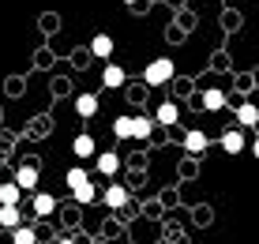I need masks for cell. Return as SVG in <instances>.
I'll use <instances>...</instances> for the list:
<instances>
[{
	"instance_id": "603a6c76",
	"label": "cell",
	"mask_w": 259,
	"mask_h": 244,
	"mask_svg": "<svg viewBox=\"0 0 259 244\" xmlns=\"http://www.w3.org/2000/svg\"><path fill=\"white\" fill-rule=\"evenodd\" d=\"M124 4H136V0H124Z\"/></svg>"
},
{
	"instance_id": "ba28073f",
	"label": "cell",
	"mask_w": 259,
	"mask_h": 244,
	"mask_svg": "<svg viewBox=\"0 0 259 244\" xmlns=\"http://www.w3.org/2000/svg\"><path fill=\"white\" fill-rule=\"evenodd\" d=\"M34 214H38V218H53V214H57V199H53V195H46V192H38L34 195Z\"/></svg>"
},
{
	"instance_id": "e0dca14e",
	"label": "cell",
	"mask_w": 259,
	"mask_h": 244,
	"mask_svg": "<svg viewBox=\"0 0 259 244\" xmlns=\"http://www.w3.org/2000/svg\"><path fill=\"white\" fill-rule=\"evenodd\" d=\"M203 105H207L210 113H218V109H226V94H222V90H207V94H203Z\"/></svg>"
},
{
	"instance_id": "5b68a950",
	"label": "cell",
	"mask_w": 259,
	"mask_h": 244,
	"mask_svg": "<svg viewBox=\"0 0 259 244\" xmlns=\"http://www.w3.org/2000/svg\"><path fill=\"white\" fill-rule=\"evenodd\" d=\"M71 150H75V158H94L98 154V143H94V135H75V139H71Z\"/></svg>"
},
{
	"instance_id": "5bb4252c",
	"label": "cell",
	"mask_w": 259,
	"mask_h": 244,
	"mask_svg": "<svg viewBox=\"0 0 259 244\" xmlns=\"http://www.w3.org/2000/svg\"><path fill=\"white\" fill-rule=\"evenodd\" d=\"M177 116H181L177 102H162V105H158V113H154V120L158 124H177Z\"/></svg>"
},
{
	"instance_id": "30bf717a",
	"label": "cell",
	"mask_w": 259,
	"mask_h": 244,
	"mask_svg": "<svg viewBox=\"0 0 259 244\" xmlns=\"http://www.w3.org/2000/svg\"><path fill=\"white\" fill-rule=\"evenodd\" d=\"M75 113L83 116V120H91L98 113V94H75Z\"/></svg>"
},
{
	"instance_id": "8992f818",
	"label": "cell",
	"mask_w": 259,
	"mask_h": 244,
	"mask_svg": "<svg viewBox=\"0 0 259 244\" xmlns=\"http://www.w3.org/2000/svg\"><path fill=\"white\" fill-rule=\"evenodd\" d=\"M0 225H4V229H15V225H23L19 203H0Z\"/></svg>"
},
{
	"instance_id": "7a4b0ae2",
	"label": "cell",
	"mask_w": 259,
	"mask_h": 244,
	"mask_svg": "<svg viewBox=\"0 0 259 244\" xmlns=\"http://www.w3.org/2000/svg\"><path fill=\"white\" fill-rule=\"evenodd\" d=\"M222 150H226V154H240V150L248 147V139H244V132L240 128H229V132H222Z\"/></svg>"
},
{
	"instance_id": "8fae6325",
	"label": "cell",
	"mask_w": 259,
	"mask_h": 244,
	"mask_svg": "<svg viewBox=\"0 0 259 244\" xmlns=\"http://www.w3.org/2000/svg\"><path fill=\"white\" fill-rule=\"evenodd\" d=\"M98 173H102V177H117V173H120V158L113 154V150L98 154Z\"/></svg>"
},
{
	"instance_id": "ac0fdd59",
	"label": "cell",
	"mask_w": 259,
	"mask_h": 244,
	"mask_svg": "<svg viewBox=\"0 0 259 244\" xmlns=\"http://www.w3.org/2000/svg\"><path fill=\"white\" fill-rule=\"evenodd\" d=\"M12 240H15V244H34V240H38V233H30L26 225H15V229H12Z\"/></svg>"
},
{
	"instance_id": "7c38bea8",
	"label": "cell",
	"mask_w": 259,
	"mask_h": 244,
	"mask_svg": "<svg viewBox=\"0 0 259 244\" xmlns=\"http://www.w3.org/2000/svg\"><path fill=\"white\" fill-rule=\"evenodd\" d=\"M113 135L117 139H136V116H117L113 120Z\"/></svg>"
},
{
	"instance_id": "52a82bcc",
	"label": "cell",
	"mask_w": 259,
	"mask_h": 244,
	"mask_svg": "<svg viewBox=\"0 0 259 244\" xmlns=\"http://www.w3.org/2000/svg\"><path fill=\"white\" fill-rule=\"evenodd\" d=\"M237 124H240V128H255V124H259V105L240 102L237 105Z\"/></svg>"
},
{
	"instance_id": "9c48e42d",
	"label": "cell",
	"mask_w": 259,
	"mask_h": 244,
	"mask_svg": "<svg viewBox=\"0 0 259 244\" xmlns=\"http://www.w3.org/2000/svg\"><path fill=\"white\" fill-rule=\"evenodd\" d=\"M113 49H117V45H113L109 34H94V38H91V53H94V57L109 60V57H113Z\"/></svg>"
},
{
	"instance_id": "6da1fadb",
	"label": "cell",
	"mask_w": 259,
	"mask_h": 244,
	"mask_svg": "<svg viewBox=\"0 0 259 244\" xmlns=\"http://www.w3.org/2000/svg\"><path fill=\"white\" fill-rule=\"evenodd\" d=\"M173 75H177V68H173L169 57H158V60H150V64L143 68V83L147 87H165V83H173Z\"/></svg>"
},
{
	"instance_id": "d6986e66",
	"label": "cell",
	"mask_w": 259,
	"mask_h": 244,
	"mask_svg": "<svg viewBox=\"0 0 259 244\" xmlns=\"http://www.w3.org/2000/svg\"><path fill=\"white\" fill-rule=\"evenodd\" d=\"M71 195H75V203H91V199H94V184H91V180H87V184L71 188Z\"/></svg>"
},
{
	"instance_id": "277c9868",
	"label": "cell",
	"mask_w": 259,
	"mask_h": 244,
	"mask_svg": "<svg viewBox=\"0 0 259 244\" xmlns=\"http://www.w3.org/2000/svg\"><path fill=\"white\" fill-rule=\"evenodd\" d=\"M15 184H19L23 192H34V188H38V166H34V161L19 166V169H15Z\"/></svg>"
},
{
	"instance_id": "4fadbf2b",
	"label": "cell",
	"mask_w": 259,
	"mask_h": 244,
	"mask_svg": "<svg viewBox=\"0 0 259 244\" xmlns=\"http://www.w3.org/2000/svg\"><path fill=\"white\" fill-rule=\"evenodd\" d=\"M124 79H128V71H124L120 64H105V71H102L105 87H124Z\"/></svg>"
},
{
	"instance_id": "7402d4cb",
	"label": "cell",
	"mask_w": 259,
	"mask_h": 244,
	"mask_svg": "<svg viewBox=\"0 0 259 244\" xmlns=\"http://www.w3.org/2000/svg\"><path fill=\"white\" fill-rule=\"evenodd\" d=\"M252 154H255V158H259V139H255V143H252Z\"/></svg>"
},
{
	"instance_id": "3957f363",
	"label": "cell",
	"mask_w": 259,
	"mask_h": 244,
	"mask_svg": "<svg viewBox=\"0 0 259 244\" xmlns=\"http://www.w3.org/2000/svg\"><path fill=\"white\" fill-rule=\"evenodd\" d=\"M102 199H105V207L120 211V207H128V203H132V192H128L124 184H109V188H105V195H102Z\"/></svg>"
},
{
	"instance_id": "ffe728a7",
	"label": "cell",
	"mask_w": 259,
	"mask_h": 244,
	"mask_svg": "<svg viewBox=\"0 0 259 244\" xmlns=\"http://www.w3.org/2000/svg\"><path fill=\"white\" fill-rule=\"evenodd\" d=\"M150 128H154V120H150V116H136V139H147Z\"/></svg>"
},
{
	"instance_id": "2e32d148",
	"label": "cell",
	"mask_w": 259,
	"mask_h": 244,
	"mask_svg": "<svg viewBox=\"0 0 259 244\" xmlns=\"http://www.w3.org/2000/svg\"><path fill=\"white\" fill-rule=\"evenodd\" d=\"M19 195H23V188L15 184V177L8 184H0V203H19Z\"/></svg>"
},
{
	"instance_id": "44dd1931",
	"label": "cell",
	"mask_w": 259,
	"mask_h": 244,
	"mask_svg": "<svg viewBox=\"0 0 259 244\" xmlns=\"http://www.w3.org/2000/svg\"><path fill=\"white\" fill-rule=\"evenodd\" d=\"M87 184V169H68V188H79Z\"/></svg>"
},
{
	"instance_id": "9a60e30c",
	"label": "cell",
	"mask_w": 259,
	"mask_h": 244,
	"mask_svg": "<svg viewBox=\"0 0 259 244\" xmlns=\"http://www.w3.org/2000/svg\"><path fill=\"white\" fill-rule=\"evenodd\" d=\"M184 150H188V154H203V150H207V135L203 132H188L184 135Z\"/></svg>"
}]
</instances>
